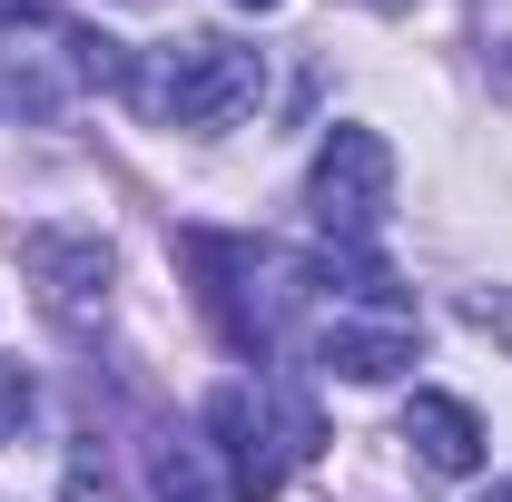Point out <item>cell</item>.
<instances>
[{"mask_svg": "<svg viewBox=\"0 0 512 502\" xmlns=\"http://www.w3.org/2000/svg\"><path fill=\"white\" fill-rule=\"evenodd\" d=\"M483 502H512V473H503V483H493V493H483Z\"/></svg>", "mask_w": 512, "mask_h": 502, "instance_id": "cell-12", "label": "cell"}, {"mask_svg": "<svg viewBox=\"0 0 512 502\" xmlns=\"http://www.w3.org/2000/svg\"><path fill=\"white\" fill-rule=\"evenodd\" d=\"M463 315H473V325H493V335H512V286H473Z\"/></svg>", "mask_w": 512, "mask_h": 502, "instance_id": "cell-9", "label": "cell"}, {"mask_svg": "<svg viewBox=\"0 0 512 502\" xmlns=\"http://www.w3.org/2000/svg\"><path fill=\"white\" fill-rule=\"evenodd\" d=\"M404 443H414L424 473H483V414H473L463 394L414 384V394H404Z\"/></svg>", "mask_w": 512, "mask_h": 502, "instance_id": "cell-6", "label": "cell"}, {"mask_svg": "<svg viewBox=\"0 0 512 502\" xmlns=\"http://www.w3.org/2000/svg\"><path fill=\"white\" fill-rule=\"evenodd\" d=\"M256 89H266V60L237 40H168L128 60V99L168 128H227L237 109H256Z\"/></svg>", "mask_w": 512, "mask_h": 502, "instance_id": "cell-1", "label": "cell"}, {"mask_svg": "<svg viewBox=\"0 0 512 502\" xmlns=\"http://www.w3.org/2000/svg\"><path fill=\"white\" fill-rule=\"evenodd\" d=\"M316 365L345 384H384L414 365V306L394 296L384 266H355V286H325V315H316Z\"/></svg>", "mask_w": 512, "mask_h": 502, "instance_id": "cell-3", "label": "cell"}, {"mask_svg": "<svg viewBox=\"0 0 512 502\" xmlns=\"http://www.w3.org/2000/svg\"><path fill=\"white\" fill-rule=\"evenodd\" d=\"M40 10H50V0H0V20H40Z\"/></svg>", "mask_w": 512, "mask_h": 502, "instance_id": "cell-11", "label": "cell"}, {"mask_svg": "<svg viewBox=\"0 0 512 502\" xmlns=\"http://www.w3.org/2000/svg\"><path fill=\"white\" fill-rule=\"evenodd\" d=\"M69 502H109V483H99V463H89V453L69 463Z\"/></svg>", "mask_w": 512, "mask_h": 502, "instance_id": "cell-10", "label": "cell"}, {"mask_svg": "<svg viewBox=\"0 0 512 502\" xmlns=\"http://www.w3.org/2000/svg\"><path fill=\"white\" fill-rule=\"evenodd\" d=\"M503 89H512V40H503Z\"/></svg>", "mask_w": 512, "mask_h": 502, "instance_id": "cell-13", "label": "cell"}, {"mask_svg": "<svg viewBox=\"0 0 512 502\" xmlns=\"http://www.w3.org/2000/svg\"><path fill=\"white\" fill-rule=\"evenodd\" d=\"M306 207H316L325 237L355 256L384 227V207H394V148H384L375 128H325L316 168H306Z\"/></svg>", "mask_w": 512, "mask_h": 502, "instance_id": "cell-4", "label": "cell"}, {"mask_svg": "<svg viewBox=\"0 0 512 502\" xmlns=\"http://www.w3.org/2000/svg\"><path fill=\"white\" fill-rule=\"evenodd\" d=\"M148 493H158V502H237L227 473H217V453H207V434H158V453H148Z\"/></svg>", "mask_w": 512, "mask_h": 502, "instance_id": "cell-7", "label": "cell"}, {"mask_svg": "<svg viewBox=\"0 0 512 502\" xmlns=\"http://www.w3.org/2000/svg\"><path fill=\"white\" fill-rule=\"evenodd\" d=\"M237 10H276V0H237Z\"/></svg>", "mask_w": 512, "mask_h": 502, "instance_id": "cell-14", "label": "cell"}, {"mask_svg": "<svg viewBox=\"0 0 512 502\" xmlns=\"http://www.w3.org/2000/svg\"><path fill=\"white\" fill-rule=\"evenodd\" d=\"M306 443H316V424H306L296 404H276L266 384H217V394H207V453H217V473H227L237 502H276L286 463H296Z\"/></svg>", "mask_w": 512, "mask_h": 502, "instance_id": "cell-2", "label": "cell"}, {"mask_svg": "<svg viewBox=\"0 0 512 502\" xmlns=\"http://www.w3.org/2000/svg\"><path fill=\"white\" fill-rule=\"evenodd\" d=\"M20 256H30V286H40V306L60 315V325L109 315V276H119V256H109L99 227H30Z\"/></svg>", "mask_w": 512, "mask_h": 502, "instance_id": "cell-5", "label": "cell"}, {"mask_svg": "<svg viewBox=\"0 0 512 502\" xmlns=\"http://www.w3.org/2000/svg\"><path fill=\"white\" fill-rule=\"evenodd\" d=\"M30 404H40V384H30V365H10V355H0V443H20V424H30Z\"/></svg>", "mask_w": 512, "mask_h": 502, "instance_id": "cell-8", "label": "cell"}]
</instances>
